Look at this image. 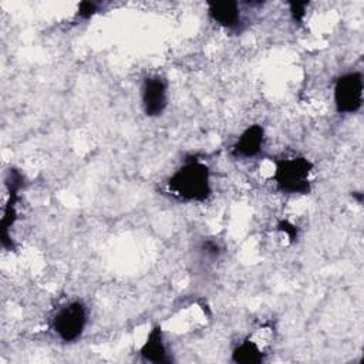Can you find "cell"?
I'll return each instance as SVG.
<instances>
[{
	"instance_id": "1",
	"label": "cell",
	"mask_w": 364,
	"mask_h": 364,
	"mask_svg": "<svg viewBox=\"0 0 364 364\" xmlns=\"http://www.w3.org/2000/svg\"><path fill=\"white\" fill-rule=\"evenodd\" d=\"M166 192L182 202H203L212 195L210 169L196 156H189L166 181Z\"/></svg>"
},
{
	"instance_id": "2",
	"label": "cell",
	"mask_w": 364,
	"mask_h": 364,
	"mask_svg": "<svg viewBox=\"0 0 364 364\" xmlns=\"http://www.w3.org/2000/svg\"><path fill=\"white\" fill-rule=\"evenodd\" d=\"M313 164L304 156H284L276 161L273 179L289 195H307L311 189Z\"/></svg>"
},
{
	"instance_id": "3",
	"label": "cell",
	"mask_w": 364,
	"mask_h": 364,
	"mask_svg": "<svg viewBox=\"0 0 364 364\" xmlns=\"http://www.w3.org/2000/svg\"><path fill=\"white\" fill-rule=\"evenodd\" d=\"M87 321V306L81 300H71L57 309L51 318V328L63 343H74L82 336Z\"/></svg>"
},
{
	"instance_id": "4",
	"label": "cell",
	"mask_w": 364,
	"mask_h": 364,
	"mask_svg": "<svg viewBox=\"0 0 364 364\" xmlns=\"http://www.w3.org/2000/svg\"><path fill=\"white\" fill-rule=\"evenodd\" d=\"M363 74L348 71L337 77L333 88L334 105L338 114H355L363 105Z\"/></svg>"
},
{
	"instance_id": "5",
	"label": "cell",
	"mask_w": 364,
	"mask_h": 364,
	"mask_svg": "<svg viewBox=\"0 0 364 364\" xmlns=\"http://www.w3.org/2000/svg\"><path fill=\"white\" fill-rule=\"evenodd\" d=\"M141 104L146 117L155 118L162 115L168 105V82L159 75H148L141 87Z\"/></svg>"
},
{
	"instance_id": "6",
	"label": "cell",
	"mask_w": 364,
	"mask_h": 364,
	"mask_svg": "<svg viewBox=\"0 0 364 364\" xmlns=\"http://www.w3.org/2000/svg\"><path fill=\"white\" fill-rule=\"evenodd\" d=\"M7 188H9V200L7 205L4 208V216L1 220V243L4 247L11 249V239L9 235L10 228L14 225L16 218H17V212H16V203L18 200V192L23 186V176L18 171L10 169L7 173V179H6Z\"/></svg>"
},
{
	"instance_id": "7",
	"label": "cell",
	"mask_w": 364,
	"mask_h": 364,
	"mask_svg": "<svg viewBox=\"0 0 364 364\" xmlns=\"http://www.w3.org/2000/svg\"><path fill=\"white\" fill-rule=\"evenodd\" d=\"M209 17L220 27L232 33H240L243 30V17L236 1H209Z\"/></svg>"
},
{
	"instance_id": "8",
	"label": "cell",
	"mask_w": 364,
	"mask_h": 364,
	"mask_svg": "<svg viewBox=\"0 0 364 364\" xmlns=\"http://www.w3.org/2000/svg\"><path fill=\"white\" fill-rule=\"evenodd\" d=\"M264 145V129L259 124L249 125L233 144V155L240 158L256 156Z\"/></svg>"
},
{
	"instance_id": "9",
	"label": "cell",
	"mask_w": 364,
	"mask_h": 364,
	"mask_svg": "<svg viewBox=\"0 0 364 364\" xmlns=\"http://www.w3.org/2000/svg\"><path fill=\"white\" fill-rule=\"evenodd\" d=\"M141 357L145 360V361H151V363H155V364H169L172 361L169 353H168V348H166V344L164 341V334H162V328L159 326L154 327L145 343L142 344L141 350Z\"/></svg>"
},
{
	"instance_id": "10",
	"label": "cell",
	"mask_w": 364,
	"mask_h": 364,
	"mask_svg": "<svg viewBox=\"0 0 364 364\" xmlns=\"http://www.w3.org/2000/svg\"><path fill=\"white\" fill-rule=\"evenodd\" d=\"M232 360L237 364H257L264 360V353L256 341L245 338L232 351Z\"/></svg>"
},
{
	"instance_id": "11",
	"label": "cell",
	"mask_w": 364,
	"mask_h": 364,
	"mask_svg": "<svg viewBox=\"0 0 364 364\" xmlns=\"http://www.w3.org/2000/svg\"><path fill=\"white\" fill-rule=\"evenodd\" d=\"M100 10V4L98 3H94V1H82L78 4V11H77V16L80 18H90L92 17L95 13H98Z\"/></svg>"
},
{
	"instance_id": "12",
	"label": "cell",
	"mask_w": 364,
	"mask_h": 364,
	"mask_svg": "<svg viewBox=\"0 0 364 364\" xmlns=\"http://www.w3.org/2000/svg\"><path fill=\"white\" fill-rule=\"evenodd\" d=\"M289 6H290V14H291L293 20L296 23H301L304 16H306L307 3H304V1H291Z\"/></svg>"
}]
</instances>
